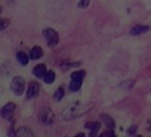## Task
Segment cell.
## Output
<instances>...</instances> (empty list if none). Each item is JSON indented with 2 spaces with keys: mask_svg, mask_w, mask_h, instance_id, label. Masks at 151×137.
<instances>
[{
  "mask_svg": "<svg viewBox=\"0 0 151 137\" xmlns=\"http://www.w3.org/2000/svg\"><path fill=\"white\" fill-rule=\"evenodd\" d=\"M46 72V67L45 64H38L37 65L34 70H33V74L37 78H43Z\"/></svg>",
  "mask_w": 151,
  "mask_h": 137,
  "instance_id": "9c48e42d",
  "label": "cell"
},
{
  "mask_svg": "<svg viewBox=\"0 0 151 137\" xmlns=\"http://www.w3.org/2000/svg\"><path fill=\"white\" fill-rule=\"evenodd\" d=\"M43 78H44V81L46 84H52L55 79V73L52 71H48L45 72V74Z\"/></svg>",
  "mask_w": 151,
  "mask_h": 137,
  "instance_id": "5bb4252c",
  "label": "cell"
},
{
  "mask_svg": "<svg viewBox=\"0 0 151 137\" xmlns=\"http://www.w3.org/2000/svg\"><path fill=\"white\" fill-rule=\"evenodd\" d=\"M16 58H17L18 61L22 65H27L29 63V57L22 51H20L16 53Z\"/></svg>",
  "mask_w": 151,
  "mask_h": 137,
  "instance_id": "7c38bea8",
  "label": "cell"
},
{
  "mask_svg": "<svg viewBox=\"0 0 151 137\" xmlns=\"http://www.w3.org/2000/svg\"><path fill=\"white\" fill-rule=\"evenodd\" d=\"M83 83V79L71 78V82L69 84V89L73 92H77L80 89Z\"/></svg>",
  "mask_w": 151,
  "mask_h": 137,
  "instance_id": "52a82bcc",
  "label": "cell"
},
{
  "mask_svg": "<svg viewBox=\"0 0 151 137\" xmlns=\"http://www.w3.org/2000/svg\"><path fill=\"white\" fill-rule=\"evenodd\" d=\"M39 93V85L37 82H31L29 87V89H28V92H27V98L28 99H30V98H33V97H36Z\"/></svg>",
  "mask_w": 151,
  "mask_h": 137,
  "instance_id": "8992f818",
  "label": "cell"
},
{
  "mask_svg": "<svg viewBox=\"0 0 151 137\" xmlns=\"http://www.w3.org/2000/svg\"><path fill=\"white\" fill-rule=\"evenodd\" d=\"M15 109H16V105L14 103H13V102L7 103L1 110V117L3 118H6V119L10 118L14 115V112L15 111Z\"/></svg>",
  "mask_w": 151,
  "mask_h": 137,
  "instance_id": "5b68a950",
  "label": "cell"
},
{
  "mask_svg": "<svg viewBox=\"0 0 151 137\" xmlns=\"http://www.w3.org/2000/svg\"><path fill=\"white\" fill-rule=\"evenodd\" d=\"M16 135L22 136V137H26V136H33L34 134H33V133L30 131V129H29L28 127L22 126V127L18 128L17 133H16Z\"/></svg>",
  "mask_w": 151,
  "mask_h": 137,
  "instance_id": "4fadbf2b",
  "label": "cell"
},
{
  "mask_svg": "<svg viewBox=\"0 0 151 137\" xmlns=\"http://www.w3.org/2000/svg\"><path fill=\"white\" fill-rule=\"evenodd\" d=\"M39 120L45 125H51L54 120V114L48 107H44L40 110L38 114Z\"/></svg>",
  "mask_w": 151,
  "mask_h": 137,
  "instance_id": "7a4b0ae2",
  "label": "cell"
},
{
  "mask_svg": "<svg viewBox=\"0 0 151 137\" xmlns=\"http://www.w3.org/2000/svg\"><path fill=\"white\" fill-rule=\"evenodd\" d=\"M90 0H80V2L78 3V7L79 8H86L88 6Z\"/></svg>",
  "mask_w": 151,
  "mask_h": 137,
  "instance_id": "ac0fdd59",
  "label": "cell"
},
{
  "mask_svg": "<svg viewBox=\"0 0 151 137\" xmlns=\"http://www.w3.org/2000/svg\"><path fill=\"white\" fill-rule=\"evenodd\" d=\"M64 94H65V92H64L63 88H62V87H59V88L55 91L54 95H53V98H54L55 101L60 102V101L64 97Z\"/></svg>",
  "mask_w": 151,
  "mask_h": 137,
  "instance_id": "2e32d148",
  "label": "cell"
},
{
  "mask_svg": "<svg viewBox=\"0 0 151 137\" xmlns=\"http://www.w3.org/2000/svg\"><path fill=\"white\" fill-rule=\"evenodd\" d=\"M43 35L45 37L47 44L50 47H54L59 43V34L52 29H45L43 31Z\"/></svg>",
  "mask_w": 151,
  "mask_h": 137,
  "instance_id": "3957f363",
  "label": "cell"
},
{
  "mask_svg": "<svg viewBox=\"0 0 151 137\" xmlns=\"http://www.w3.org/2000/svg\"><path fill=\"white\" fill-rule=\"evenodd\" d=\"M94 107L93 102L82 103V102H74L68 107H66L62 111V117L66 120H71L82 117L83 115L91 111Z\"/></svg>",
  "mask_w": 151,
  "mask_h": 137,
  "instance_id": "6da1fadb",
  "label": "cell"
},
{
  "mask_svg": "<svg viewBox=\"0 0 151 137\" xmlns=\"http://www.w3.org/2000/svg\"><path fill=\"white\" fill-rule=\"evenodd\" d=\"M11 88L16 95H22L25 90V80L22 77H14L12 80Z\"/></svg>",
  "mask_w": 151,
  "mask_h": 137,
  "instance_id": "277c9868",
  "label": "cell"
},
{
  "mask_svg": "<svg viewBox=\"0 0 151 137\" xmlns=\"http://www.w3.org/2000/svg\"><path fill=\"white\" fill-rule=\"evenodd\" d=\"M112 131H113V130H111V129H110V130H109V131H107V132L102 133L101 135V136H114V135H115V133H114Z\"/></svg>",
  "mask_w": 151,
  "mask_h": 137,
  "instance_id": "d6986e66",
  "label": "cell"
},
{
  "mask_svg": "<svg viewBox=\"0 0 151 137\" xmlns=\"http://www.w3.org/2000/svg\"><path fill=\"white\" fill-rule=\"evenodd\" d=\"M101 118L102 121L105 123V125H106L109 129H111V130H114V129H115L116 124H115L114 119H113L110 116L106 115V114H101Z\"/></svg>",
  "mask_w": 151,
  "mask_h": 137,
  "instance_id": "30bf717a",
  "label": "cell"
},
{
  "mask_svg": "<svg viewBox=\"0 0 151 137\" xmlns=\"http://www.w3.org/2000/svg\"><path fill=\"white\" fill-rule=\"evenodd\" d=\"M2 11H3V10H2V7H1V6H0V14H1V13H2Z\"/></svg>",
  "mask_w": 151,
  "mask_h": 137,
  "instance_id": "ffe728a7",
  "label": "cell"
},
{
  "mask_svg": "<svg viewBox=\"0 0 151 137\" xmlns=\"http://www.w3.org/2000/svg\"><path fill=\"white\" fill-rule=\"evenodd\" d=\"M29 56L30 59L32 60H37L40 57L43 56V49L40 46H35L31 49L30 53H29Z\"/></svg>",
  "mask_w": 151,
  "mask_h": 137,
  "instance_id": "8fae6325",
  "label": "cell"
},
{
  "mask_svg": "<svg viewBox=\"0 0 151 137\" xmlns=\"http://www.w3.org/2000/svg\"><path fill=\"white\" fill-rule=\"evenodd\" d=\"M149 30V27L146 26V25H136L134 26L131 30H130V34L131 35H140L143 34L145 32H147Z\"/></svg>",
  "mask_w": 151,
  "mask_h": 137,
  "instance_id": "ba28073f",
  "label": "cell"
},
{
  "mask_svg": "<svg viewBox=\"0 0 151 137\" xmlns=\"http://www.w3.org/2000/svg\"><path fill=\"white\" fill-rule=\"evenodd\" d=\"M9 25V21L6 19H0V30L6 29Z\"/></svg>",
  "mask_w": 151,
  "mask_h": 137,
  "instance_id": "e0dca14e",
  "label": "cell"
},
{
  "mask_svg": "<svg viewBox=\"0 0 151 137\" xmlns=\"http://www.w3.org/2000/svg\"><path fill=\"white\" fill-rule=\"evenodd\" d=\"M85 127L90 129L92 131V133H96L99 131V129L101 128V123L100 122H89L88 124H86L85 125Z\"/></svg>",
  "mask_w": 151,
  "mask_h": 137,
  "instance_id": "9a60e30c",
  "label": "cell"
}]
</instances>
